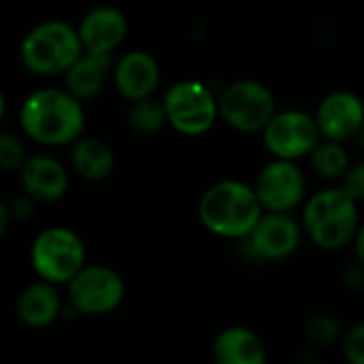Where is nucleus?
<instances>
[{
    "instance_id": "nucleus-1",
    "label": "nucleus",
    "mask_w": 364,
    "mask_h": 364,
    "mask_svg": "<svg viewBox=\"0 0 364 364\" xmlns=\"http://www.w3.org/2000/svg\"><path fill=\"white\" fill-rule=\"evenodd\" d=\"M198 220L220 239L243 241L264 215L252 183L241 179H220L211 183L198 200Z\"/></svg>"
},
{
    "instance_id": "nucleus-2",
    "label": "nucleus",
    "mask_w": 364,
    "mask_h": 364,
    "mask_svg": "<svg viewBox=\"0 0 364 364\" xmlns=\"http://www.w3.org/2000/svg\"><path fill=\"white\" fill-rule=\"evenodd\" d=\"M19 124L32 141L49 147H62L81 139L85 113L81 102L66 90L43 87L26 96L21 102Z\"/></svg>"
},
{
    "instance_id": "nucleus-3",
    "label": "nucleus",
    "mask_w": 364,
    "mask_h": 364,
    "mask_svg": "<svg viewBox=\"0 0 364 364\" xmlns=\"http://www.w3.org/2000/svg\"><path fill=\"white\" fill-rule=\"evenodd\" d=\"M301 226L316 247L324 252H341L354 243L360 228L358 203L341 186L322 188L305 200L301 209Z\"/></svg>"
},
{
    "instance_id": "nucleus-4",
    "label": "nucleus",
    "mask_w": 364,
    "mask_h": 364,
    "mask_svg": "<svg viewBox=\"0 0 364 364\" xmlns=\"http://www.w3.org/2000/svg\"><path fill=\"white\" fill-rule=\"evenodd\" d=\"M83 47L73 26L60 19H49L34 26L21 41V64L41 77H53L66 73L79 58Z\"/></svg>"
},
{
    "instance_id": "nucleus-5",
    "label": "nucleus",
    "mask_w": 364,
    "mask_h": 364,
    "mask_svg": "<svg viewBox=\"0 0 364 364\" xmlns=\"http://www.w3.org/2000/svg\"><path fill=\"white\" fill-rule=\"evenodd\" d=\"M277 111L273 90L258 79H235L218 94L220 119L241 134H262Z\"/></svg>"
},
{
    "instance_id": "nucleus-6",
    "label": "nucleus",
    "mask_w": 364,
    "mask_h": 364,
    "mask_svg": "<svg viewBox=\"0 0 364 364\" xmlns=\"http://www.w3.org/2000/svg\"><path fill=\"white\" fill-rule=\"evenodd\" d=\"M162 105L168 126L183 136H203L220 119L218 96L198 79H181L173 83L164 94Z\"/></svg>"
},
{
    "instance_id": "nucleus-7",
    "label": "nucleus",
    "mask_w": 364,
    "mask_h": 364,
    "mask_svg": "<svg viewBox=\"0 0 364 364\" xmlns=\"http://www.w3.org/2000/svg\"><path fill=\"white\" fill-rule=\"evenodd\" d=\"M30 262L45 284H68L85 267V245L77 232L53 226L34 239Z\"/></svg>"
},
{
    "instance_id": "nucleus-8",
    "label": "nucleus",
    "mask_w": 364,
    "mask_h": 364,
    "mask_svg": "<svg viewBox=\"0 0 364 364\" xmlns=\"http://www.w3.org/2000/svg\"><path fill=\"white\" fill-rule=\"evenodd\" d=\"M320 141L322 136L314 115L303 109L277 111L262 130V145L271 154V160L299 162L309 158Z\"/></svg>"
},
{
    "instance_id": "nucleus-9",
    "label": "nucleus",
    "mask_w": 364,
    "mask_h": 364,
    "mask_svg": "<svg viewBox=\"0 0 364 364\" xmlns=\"http://www.w3.org/2000/svg\"><path fill=\"white\" fill-rule=\"evenodd\" d=\"M252 186L264 213L292 215L307 200V177L299 162L269 160Z\"/></svg>"
},
{
    "instance_id": "nucleus-10",
    "label": "nucleus",
    "mask_w": 364,
    "mask_h": 364,
    "mask_svg": "<svg viewBox=\"0 0 364 364\" xmlns=\"http://www.w3.org/2000/svg\"><path fill=\"white\" fill-rule=\"evenodd\" d=\"M126 294V284L111 267H83L68 282V303L83 316H105L115 311Z\"/></svg>"
},
{
    "instance_id": "nucleus-11",
    "label": "nucleus",
    "mask_w": 364,
    "mask_h": 364,
    "mask_svg": "<svg viewBox=\"0 0 364 364\" xmlns=\"http://www.w3.org/2000/svg\"><path fill=\"white\" fill-rule=\"evenodd\" d=\"M303 239L301 220L286 213H264L241 243L245 254L258 262H282L296 254Z\"/></svg>"
},
{
    "instance_id": "nucleus-12",
    "label": "nucleus",
    "mask_w": 364,
    "mask_h": 364,
    "mask_svg": "<svg viewBox=\"0 0 364 364\" xmlns=\"http://www.w3.org/2000/svg\"><path fill=\"white\" fill-rule=\"evenodd\" d=\"M316 126L320 130L322 141L333 143H350L356 141L364 122V100L350 90H335L328 92L316 113H314Z\"/></svg>"
},
{
    "instance_id": "nucleus-13",
    "label": "nucleus",
    "mask_w": 364,
    "mask_h": 364,
    "mask_svg": "<svg viewBox=\"0 0 364 364\" xmlns=\"http://www.w3.org/2000/svg\"><path fill=\"white\" fill-rule=\"evenodd\" d=\"M160 64L158 60L143 49L124 53L113 68V83L122 98L134 102L154 98V92L160 85Z\"/></svg>"
},
{
    "instance_id": "nucleus-14",
    "label": "nucleus",
    "mask_w": 364,
    "mask_h": 364,
    "mask_svg": "<svg viewBox=\"0 0 364 364\" xmlns=\"http://www.w3.org/2000/svg\"><path fill=\"white\" fill-rule=\"evenodd\" d=\"M77 34L85 53L111 55L128 34V19L115 6H98L81 19Z\"/></svg>"
},
{
    "instance_id": "nucleus-15",
    "label": "nucleus",
    "mask_w": 364,
    "mask_h": 364,
    "mask_svg": "<svg viewBox=\"0 0 364 364\" xmlns=\"http://www.w3.org/2000/svg\"><path fill=\"white\" fill-rule=\"evenodd\" d=\"M19 179L26 194L41 203L60 200L68 190V173L64 164L47 154L30 156L19 168Z\"/></svg>"
},
{
    "instance_id": "nucleus-16",
    "label": "nucleus",
    "mask_w": 364,
    "mask_h": 364,
    "mask_svg": "<svg viewBox=\"0 0 364 364\" xmlns=\"http://www.w3.org/2000/svg\"><path fill=\"white\" fill-rule=\"evenodd\" d=\"M213 364H267L269 352L264 339L245 324L222 328L211 346Z\"/></svg>"
},
{
    "instance_id": "nucleus-17",
    "label": "nucleus",
    "mask_w": 364,
    "mask_h": 364,
    "mask_svg": "<svg viewBox=\"0 0 364 364\" xmlns=\"http://www.w3.org/2000/svg\"><path fill=\"white\" fill-rule=\"evenodd\" d=\"M62 301L55 286L38 282L21 290L17 299V316L28 328H47L55 322Z\"/></svg>"
},
{
    "instance_id": "nucleus-18",
    "label": "nucleus",
    "mask_w": 364,
    "mask_h": 364,
    "mask_svg": "<svg viewBox=\"0 0 364 364\" xmlns=\"http://www.w3.org/2000/svg\"><path fill=\"white\" fill-rule=\"evenodd\" d=\"M111 66V55L85 53L64 73V90L79 102L92 100L102 92L107 70Z\"/></svg>"
},
{
    "instance_id": "nucleus-19",
    "label": "nucleus",
    "mask_w": 364,
    "mask_h": 364,
    "mask_svg": "<svg viewBox=\"0 0 364 364\" xmlns=\"http://www.w3.org/2000/svg\"><path fill=\"white\" fill-rule=\"evenodd\" d=\"M70 164L75 173L87 181H102L115 168L113 149L94 136H81L70 151Z\"/></svg>"
},
{
    "instance_id": "nucleus-20",
    "label": "nucleus",
    "mask_w": 364,
    "mask_h": 364,
    "mask_svg": "<svg viewBox=\"0 0 364 364\" xmlns=\"http://www.w3.org/2000/svg\"><path fill=\"white\" fill-rule=\"evenodd\" d=\"M307 160L314 173L328 181H343V177L352 166V158L346 145L333 141H320Z\"/></svg>"
},
{
    "instance_id": "nucleus-21",
    "label": "nucleus",
    "mask_w": 364,
    "mask_h": 364,
    "mask_svg": "<svg viewBox=\"0 0 364 364\" xmlns=\"http://www.w3.org/2000/svg\"><path fill=\"white\" fill-rule=\"evenodd\" d=\"M168 122H166V111H164L162 100L147 98V100L134 102L128 111V126L136 134H143V136L156 134Z\"/></svg>"
},
{
    "instance_id": "nucleus-22",
    "label": "nucleus",
    "mask_w": 364,
    "mask_h": 364,
    "mask_svg": "<svg viewBox=\"0 0 364 364\" xmlns=\"http://www.w3.org/2000/svg\"><path fill=\"white\" fill-rule=\"evenodd\" d=\"M343 333H346L343 324L339 322V318H335L331 314H316L305 324V337L316 348L339 346L343 339Z\"/></svg>"
},
{
    "instance_id": "nucleus-23",
    "label": "nucleus",
    "mask_w": 364,
    "mask_h": 364,
    "mask_svg": "<svg viewBox=\"0 0 364 364\" xmlns=\"http://www.w3.org/2000/svg\"><path fill=\"white\" fill-rule=\"evenodd\" d=\"M28 160L23 143L6 130H0V168L4 171H19Z\"/></svg>"
},
{
    "instance_id": "nucleus-24",
    "label": "nucleus",
    "mask_w": 364,
    "mask_h": 364,
    "mask_svg": "<svg viewBox=\"0 0 364 364\" xmlns=\"http://www.w3.org/2000/svg\"><path fill=\"white\" fill-rule=\"evenodd\" d=\"M339 348L348 364H364V320L346 328Z\"/></svg>"
},
{
    "instance_id": "nucleus-25",
    "label": "nucleus",
    "mask_w": 364,
    "mask_h": 364,
    "mask_svg": "<svg viewBox=\"0 0 364 364\" xmlns=\"http://www.w3.org/2000/svg\"><path fill=\"white\" fill-rule=\"evenodd\" d=\"M358 205L364 203V160L352 162L348 175L343 177V181L339 183Z\"/></svg>"
},
{
    "instance_id": "nucleus-26",
    "label": "nucleus",
    "mask_w": 364,
    "mask_h": 364,
    "mask_svg": "<svg viewBox=\"0 0 364 364\" xmlns=\"http://www.w3.org/2000/svg\"><path fill=\"white\" fill-rule=\"evenodd\" d=\"M343 284H346L350 290H354V292H360V290H364L363 267H358L356 262H354L352 267H348V269H346V273H343Z\"/></svg>"
},
{
    "instance_id": "nucleus-27",
    "label": "nucleus",
    "mask_w": 364,
    "mask_h": 364,
    "mask_svg": "<svg viewBox=\"0 0 364 364\" xmlns=\"http://www.w3.org/2000/svg\"><path fill=\"white\" fill-rule=\"evenodd\" d=\"M352 247H354L356 264L364 269V222H360V228H358V232H356V239H354Z\"/></svg>"
},
{
    "instance_id": "nucleus-28",
    "label": "nucleus",
    "mask_w": 364,
    "mask_h": 364,
    "mask_svg": "<svg viewBox=\"0 0 364 364\" xmlns=\"http://www.w3.org/2000/svg\"><path fill=\"white\" fill-rule=\"evenodd\" d=\"M9 222H11V213H9V209L4 207V203L0 200V237L6 232V228H9Z\"/></svg>"
},
{
    "instance_id": "nucleus-29",
    "label": "nucleus",
    "mask_w": 364,
    "mask_h": 364,
    "mask_svg": "<svg viewBox=\"0 0 364 364\" xmlns=\"http://www.w3.org/2000/svg\"><path fill=\"white\" fill-rule=\"evenodd\" d=\"M4 111H6V102H4V94H2V90H0V122H2V117H4Z\"/></svg>"
},
{
    "instance_id": "nucleus-30",
    "label": "nucleus",
    "mask_w": 364,
    "mask_h": 364,
    "mask_svg": "<svg viewBox=\"0 0 364 364\" xmlns=\"http://www.w3.org/2000/svg\"><path fill=\"white\" fill-rule=\"evenodd\" d=\"M356 143L360 145L364 149V122H363V128H360V132H358V136H356Z\"/></svg>"
}]
</instances>
